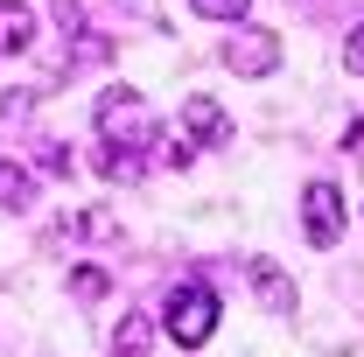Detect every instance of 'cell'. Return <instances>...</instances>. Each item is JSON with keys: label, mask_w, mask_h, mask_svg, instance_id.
Segmentation results:
<instances>
[{"label": "cell", "mask_w": 364, "mask_h": 357, "mask_svg": "<svg viewBox=\"0 0 364 357\" xmlns=\"http://www.w3.org/2000/svg\"><path fill=\"white\" fill-rule=\"evenodd\" d=\"M98 134H105V147L140 154V147L154 140V119H147V105H140L134 91H105V98H98Z\"/></svg>", "instance_id": "7a4b0ae2"}, {"label": "cell", "mask_w": 364, "mask_h": 357, "mask_svg": "<svg viewBox=\"0 0 364 357\" xmlns=\"http://www.w3.org/2000/svg\"><path fill=\"white\" fill-rule=\"evenodd\" d=\"M98 176L134 182V176H140V154H127V147H98Z\"/></svg>", "instance_id": "30bf717a"}, {"label": "cell", "mask_w": 364, "mask_h": 357, "mask_svg": "<svg viewBox=\"0 0 364 357\" xmlns=\"http://www.w3.org/2000/svg\"><path fill=\"white\" fill-rule=\"evenodd\" d=\"M28 43H36V7L0 0V56H21Z\"/></svg>", "instance_id": "52a82bcc"}, {"label": "cell", "mask_w": 364, "mask_h": 357, "mask_svg": "<svg viewBox=\"0 0 364 357\" xmlns=\"http://www.w3.org/2000/svg\"><path fill=\"white\" fill-rule=\"evenodd\" d=\"M189 7H196L203 21H245V7H252V0H189Z\"/></svg>", "instance_id": "8fae6325"}, {"label": "cell", "mask_w": 364, "mask_h": 357, "mask_svg": "<svg viewBox=\"0 0 364 357\" xmlns=\"http://www.w3.org/2000/svg\"><path fill=\"white\" fill-rule=\"evenodd\" d=\"M182 140H189V147H225V140H231L225 105H218V98H203V91H196V98H182Z\"/></svg>", "instance_id": "5b68a950"}, {"label": "cell", "mask_w": 364, "mask_h": 357, "mask_svg": "<svg viewBox=\"0 0 364 357\" xmlns=\"http://www.w3.org/2000/svg\"><path fill=\"white\" fill-rule=\"evenodd\" d=\"M161 329L176 336L182 351H203L210 329H218V294H210V280H176L168 302H161Z\"/></svg>", "instance_id": "6da1fadb"}, {"label": "cell", "mask_w": 364, "mask_h": 357, "mask_svg": "<svg viewBox=\"0 0 364 357\" xmlns=\"http://www.w3.org/2000/svg\"><path fill=\"white\" fill-rule=\"evenodd\" d=\"M343 56H350V70L364 78V28H350V43H343Z\"/></svg>", "instance_id": "5bb4252c"}, {"label": "cell", "mask_w": 364, "mask_h": 357, "mask_svg": "<svg viewBox=\"0 0 364 357\" xmlns=\"http://www.w3.org/2000/svg\"><path fill=\"white\" fill-rule=\"evenodd\" d=\"M36 161H43L49 176H70V147H63V140H43V154H36Z\"/></svg>", "instance_id": "4fadbf2b"}, {"label": "cell", "mask_w": 364, "mask_h": 357, "mask_svg": "<svg viewBox=\"0 0 364 357\" xmlns=\"http://www.w3.org/2000/svg\"><path fill=\"white\" fill-rule=\"evenodd\" d=\"M225 63L238 78H267L273 63H280V36H273V28H238L225 43Z\"/></svg>", "instance_id": "277c9868"}, {"label": "cell", "mask_w": 364, "mask_h": 357, "mask_svg": "<svg viewBox=\"0 0 364 357\" xmlns=\"http://www.w3.org/2000/svg\"><path fill=\"white\" fill-rule=\"evenodd\" d=\"M28 203H36V176L0 154V211H28Z\"/></svg>", "instance_id": "ba28073f"}, {"label": "cell", "mask_w": 364, "mask_h": 357, "mask_svg": "<svg viewBox=\"0 0 364 357\" xmlns=\"http://www.w3.org/2000/svg\"><path fill=\"white\" fill-rule=\"evenodd\" d=\"M70 287H77V302H98V294H105V273H98V267H77V273H70Z\"/></svg>", "instance_id": "7c38bea8"}, {"label": "cell", "mask_w": 364, "mask_h": 357, "mask_svg": "<svg viewBox=\"0 0 364 357\" xmlns=\"http://www.w3.org/2000/svg\"><path fill=\"white\" fill-rule=\"evenodd\" d=\"M245 273H252V287H259L267 315H294V280L273 267V260H245Z\"/></svg>", "instance_id": "8992f818"}, {"label": "cell", "mask_w": 364, "mask_h": 357, "mask_svg": "<svg viewBox=\"0 0 364 357\" xmlns=\"http://www.w3.org/2000/svg\"><path fill=\"white\" fill-rule=\"evenodd\" d=\"M301 231H309V245H336L343 238V196H336V182H309L301 189Z\"/></svg>", "instance_id": "3957f363"}, {"label": "cell", "mask_w": 364, "mask_h": 357, "mask_svg": "<svg viewBox=\"0 0 364 357\" xmlns=\"http://www.w3.org/2000/svg\"><path fill=\"white\" fill-rule=\"evenodd\" d=\"M147 343H154V322H147V315H127V322L112 329V357H147Z\"/></svg>", "instance_id": "9c48e42d"}]
</instances>
